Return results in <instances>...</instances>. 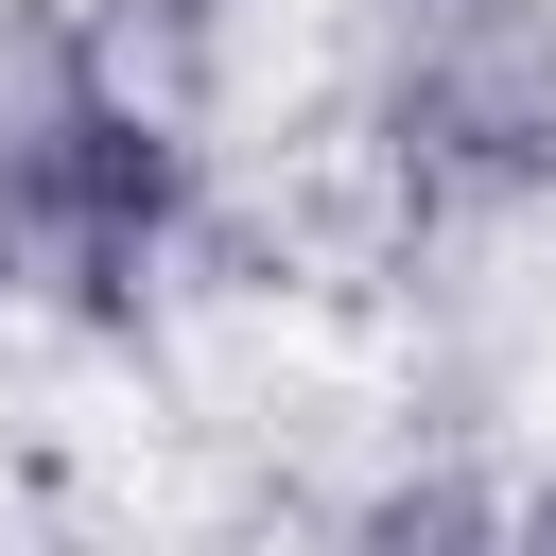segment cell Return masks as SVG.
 Instances as JSON below:
<instances>
[{
	"instance_id": "2",
	"label": "cell",
	"mask_w": 556,
	"mask_h": 556,
	"mask_svg": "<svg viewBox=\"0 0 556 556\" xmlns=\"http://www.w3.org/2000/svg\"><path fill=\"white\" fill-rule=\"evenodd\" d=\"M382 156L417 208H521L556 191V0H417Z\"/></svg>"
},
{
	"instance_id": "5",
	"label": "cell",
	"mask_w": 556,
	"mask_h": 556,
	"mask_svg": "<svg viewBox=\"0 0 556 556\" xmlns=\"http://www.w3.org/2000/svg\"><path fill=\"white\" fill-rule=\"evenodd\" d=\"M174 17H226V0H174Z\"/></svg>"
},
{
	"instance_id": "4",
	"label": "cell",
	"mask_w": 556,
	"mask_h": 556,
	"mask_svg": "<svg viewBox=\"0 0 556 556\" xmlns=\"http://www.w3.org/2000/svg\"><path fill=\"white\" fill-rule=\"evenodd\" d=\"M504 556H556V469H521V486H504Z\"/></svg>"
},
{
	"instance_id": "3",
	"label": "cell",
	"mask_w": 556,
	"mask_h": 556,
	"mask_svg": "<svg viewBox=\"0 0 556 556\" xmlns=\"http://www.w3.org/2000/svg\"><path fill=\"white\" fill-rule=\"evenodd\" d=\"M330 556H504V469H469V452H400V469L330 521Z\"/></svg>"
},
{
	"instance_id": "1",
	"label": "cell",
	"mask_w": 556,
	"mask_h": 556,
	"mask_svg": "<svg viewBox=\"0 0 556 556\" xmlns=\"http://www.w3.org/2000/svg\"><path fill=\"white\" fill-rule=\"evenodd\" d=\"M191 226V122L122 70H70L52 104L0 122V295L35 313H122Z\"/></svg>"
}]
</instances>
